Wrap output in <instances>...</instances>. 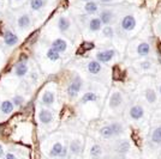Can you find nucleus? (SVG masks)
Segmentation results:
<instances>
[{
    "label": "nucleus",
    "mask_w": 161,
    "mask_h": 159,
    "mask_svg": "<svg viewBox=\"0 0 161 159\" xmlns=\"http://www.w3.org/2000/svg\"><path fill=\"white\" fill-rule=\"evenodd\" d=\"M142 67L143 68H149L150 67V62H147V61L146 62H142Z\"/></svg>",
    "instance_id": "34"
},
{
    "label": "nucleus",
    "mask_w": 161,
    "mask_h": 159,
    "mask_svg": "<svg viewBox=\"0 0 161 159\" xmlns=\"http://www.w3.org/2000/svg\"><path fill=\"white\" fill-rule=\"evenodd\" d=\"M149 52H150V46H149L148 43H146V42H142V43H140L138 47H137V53L140 54V55H142V56L148 55Z\"/></svg>",
    "instance_id": "19"
},
{
    "label": "nucleus",
    "mask_w": 161,
    "mask_h": 159,
    "mask_svg": "<svg viewBox=\"0 0 161 159\" xmlns=\"http://www.w3.org/2000/svg\"><path fill=\"white\" fill-rule=\"evenodd\" d=\"M109 126L112 127V131H113L114 135H118V134L123 133V126H121L120 123H112Z\"/></svg>",
    "instance_id": "29"
},
{
    "label": "nucleus",
    "mask_w": 161,
    "mask_h": 159,
    "mask_svg": "<svg viewBox=\"0 0 161 159\" xmlns=\"http://www.w3.org/2000/svg\"><path fill=\"white\" fill-rule=\"evenodd\" d=\"M63 148H64V146L61 145L60 142H55L52 147V150H51V152H49V156L51 157H60Z\"/></svg>",
    "instance_id": "17"
},
{
    "label": "nucleus",
    "mask_w": 161,
    "mask_h": 159,
    "mask_svg": "<svg viewBox=\"0 0 161 159\" xmlns=\"http://www.w3.org/2000/svg\"><path fill=\"white\" fill-rule=\"evenodd\" d=\"M97 100V97H96V95L94 92H87L83 95V97H82V103H88V102H95V100Z\"/></svg>",
    "instance_id": "22"
},
{
    "label": "nucleus",
    "mask_w": 161,
    "mask_h": 159,
    "mask_svg": "<svg viewBox=\"0 0 161 159\" xmlns=\"http://www.w3.org/2000/svg\"><path fill=\"white\" fill-rule=\"evenodd\" d=\"M100 3H103V4H107V3H111L112 0H99Z\"/></svg>",
    "instance_id": "36"
},
{
    "label": "nucleus",
    "mask_w": 161,
    "mask_h": 159,
    "mask_svg": "<svg viewBox=\"0 0 161 159\" xmlns=\"http://www.w3.org/2000/svg\"><path fill=\"white\" fill-rule=\"evenodd\" d=\"M101 68H102V67H101V64L97 62L96 60L90 61V62L88 64V71H89V73H92V74H97V73H100Z\"/></svg>",
    "instance_id": "13"
},
{
    "label": "nucleus",
    "mask_w": 161,
    "mask_h": 159,
    "mask_svg": "<svg viewBox=\"0 0 161 159\" xmlns=\"http://www.w3.org/2000/svg\"><path fill=\"white\" fill-rule=\"evenodd\" d=\"M45 6V0H30V7L34 11H39Z\"/></svg>",
    "instance_id": "21"
},
{
    "label": "nucleus",
    "mask_w": 161,
    "mask_h": 159,
    "mask_svg": "<svg viewBox=\"0 0 161 159\" xmlns=\"http://www.w3.org/2000/svg\"><path fill=\"white\" fill-rule=\"evenodd\" d=\"M99 19L101 20L102 24H109L112 22V19H113V13L109 10H105V11H102L100 13Z\"/></svg>",
    "instance_id": "12"
},
{
    "label": "nucleus",
    "mask_w": 161,
    "mask_h": 159,
    "mask_svg": "<svg viewBox=\"0 0 161 159\" xmlns=\"http://www.w3.org/2000/svg\"><path fill=\"white\" fill-rule=\"evenodd\" d=\"M152 140L155 144H160L161 142V127H158L152 134Z\"/></svg>",
    "instance_id": "25"
},
{
    "label": "nucleus",
    "mask_w": 161,
    "mask_h": 159,
    "mask_svg": "<svg viewBox=\"0 0 161 159\" xmlns=\"http://www.w3.org/2000/svg\"><path fill=\"white\" fill-rule=\"evenodd\" d=\"M12 103H14V106H20L23 103H24V98H23V96H20V95L14 96V98H12Z\"/></svg>",
    "instance_id": "28"
},
{
    "label": "nucleus",
    "mask_w": 161,
    "mask_h": 159,
    "mask_svg": "<svg viewBox=\"0 0 161 159\" xmlns=\"http://www.w3.org/2000/svg\"><path fill=\"white\" fill-rule=\"evenodd\" d=\"M5 159H17V157H16V156H14V153H7L6 156H5Z\"/></svg>",
    "instance_id": "32"
},
{
    "label": "nucleus",
    "mask_w": 161,
    "mask_h": 159,
    "mask_svg": "<svg viewBox=\"0 0 161 159\" xmlns=\"http://www.w3.org/2000/svg\"><path fill=\"white\" fill-rule=\"evenodd\" d=\"M80 89H82V79H80V77H76L71 83H70V85L67 86V95L70 96V97H76L78 92L80 91Z\"/></svg>",
    "instance_id": "1"
},
{
    "label": "nucleus",
    "mask_w": 161,
    "mask_h": 159,
    "mask_svg": "<svg viewBox=\"0 0 161 159\" xmlns=\"http://www.w3.org/2000/svg\"><path fill=\"white\" fill-rule=\"evenodd\" d=\"M42 103L45 105H52L54 103V93L51 91H46L42 95Z\"/></svg>",
    "instance_id": "16"
},
{
    "label": "nucleus",
    "mask_w": 161,
    "mask_h": 159,
    "mask_svg": "<svg viewBox=\"0 0 161 159\" xmlns=\"http://www.w3.org/2000/svg\"><path fill=\"white\" fill-rule=\"evenodd\" d=\"M51 48H53L54 50H57L59 54L64 53L67 48V43L66 41L63 40V38H57V40H54L52 42V47Z\"/></svg>",
    "instance_id": "7"
},
{
    "label": "nucleus",
    "mask_w": 161,
    "mask_h": 159,
    "mask_svg": "<svg viewBox=\"0 0 161 159\" xmlns=\"http://www.w3.org/2000/svg\"><path fill=\"white\" fill-rule=\"evenodd\" d=\"M14 73L17 77L19 78H23L24 75H27L28 73V66H27V62H18L16 67H14Z\"/></svg>",
    "instance_id": "10"
},
{
    "label": "nucleus",
    "mask_w": 161,
    "mask_h": 159,
    "mask_svg": "<svg viewBox=\"0 0 161 159\" xmlns=\"http://www.w3.org/2000/svg\"><path fill=\"white\" fill-rule=\"evenodd\" d=\"M30 24H31V19H30V16L28 13L20 14L19 17H18V19H17V25L22 30L28 29V28L30 27Z\"/></svg>",
    "instance_id": "5"
},
{
    "label": "nucleus",
    "mask_w": 161,
    "mask_h": 159,
    "mask_svg": "<svg viewBox=\"0 0 161 159\" xmlns=\"http://www.w3.org/2000/svg\"><path fill=\"white\" fill-rule=\"evenodd\" d=\"M101 153H102V148H101V146L99 145H94L92 148H90V154H92V157H100Z\"/></svg>",
    "instance_id": "26"
},
{
    "label": "nucleus",
    "mask_w": 161,
    "mask_h": 159,
    "mask_svg": "<svg viewBox=\"0 0 161 159\" xmlns=\"http://www.w3.org/2000/svg\"><path fill=\"white\" fill-rule=\"evenodd\" d=\"M39 119H40L41 123L48 125V123H51L52 120H53V114H52V111L47 110V109H41L40 114H39Z\"/></svg>",
    "instance_id": "6"
},
{
    "label": "nucleus",
    "mask_w": 161,
    "mask_h": 159,
    "mask_svg": "<svg viewBox=\"0 0 161 159\" xmlns=\"http://www.w3.org/2000/svg\"><path fill=\"white\" fill-rule=\"evenodd\" d=\"M146 98H147V100L149 102V103H153V102H155V98H156V96H155V92L153 91V90H147L146 91Z\"/></svg>",
    "instance_id": "27"
},
{
    "label": "nucleus",
    "mask_w": 161,
    "mask_h": 159,
    "mask_svg": "<svg viewBox=\"0 0 161 159\" xmlns=\"http://www.w3.org/2000/svg\"><path fill=\"white\" fill-rule=\"evenodd\" d=\"M14 103H12V100H3L1 102V104H0V111L3 114H5V115H8V114H11L14 111Z\"/></svg>",
    "instance_id": "8"
},
{
    "label": "nucleus",
    "mask_w": 161,
    "mask_h": 159,
    "mask_svg": "<svg viewBox=\"0 0 161 159\" xmlns=\"http://www.w3.org/2000/svg\"><path fill=\"white\" fill-rule=\"evenodd\" d=\"M103 35L106 36V37H113L114 36V31H113V28H111V27H105L103 28Z\"/></svg>",
    "instance_id": "30"
},
{
    "label": "nucleus",
    "mask_w": 161,
    "mask_h": 159,
    "mask_svg": "<svg viewBox=\"0 0 161 159\" xmlns=\"http://www.w3.org/2000/svg\"><path fill=\"white\" fill-rule=\"evenodd\" d=\"M100 134H101V136L105 138V139H109V138L114 136V133H113V131H112V127L111 126L102 127L100 129Z\"/></svg>",
    "instance_id": "20"
},
{
    "label": "nucleus",
    "mask_w": 161,
    "mask_h": 159,
    "mask_svg": "<svg viewBox=\"0 0 161 159\" xmlns=\"http://www.w3.org/2000/svg\"><path fill=\"white\" fill-rule=\"evenodd\" d=\"M128 148H129V144L126 142V141H124V142H121V145L118 147V150L120 151V152H126L128 151Z\"/></svg>",
    "instance_id": "31"
},
{
    "label": "nucleus",
    "mask_w": 161,
    "mask_h": 159,
    "mask_svg": "<svg viewBox=\"0 0 161 159\" xmlns=\"http://www.w3.org/2000/svg\"><path fill=\"white\" fill-rule=\"evenodd\" d=\"M58 28H59V30H60L61 33L67 31L69 28H70V20L67 19L66 17H60L58 19Z\"/></svg>",
    "instance_id": "15"
},
{
    "label": "nucleus",
    "mask_w": 161,
    "mask_h": 159,
    "mask_svg": "<svg viewBox=\"0 0 161 159\" xmlns=\"http://www.w3.org/2000/svg\"><path fill=\"white\" fill-rule=\"evenodd\" d=\"M160 93H161V86H160Z\"/></svg>",
    "instance_id": "37"
},
{
    "label": "nucleus",
    "mask_w": 161,
    "mask_h": 159,
    "mask_svg": "<svg viewBox=\"0 0 161 159\" xmlns=\"http://www.w3.org/2000/svg\"><path fill=\"white\" fill-rule=\"evenodd\" d=\"M4 42H5L6 46L14 47L18 43V36H17L16 33H12V31L6 30V31L4 33Z\"/></svg>",
    "instance_id": "2"
},
{
    "label": "nucleus",
    "mask_w": 161,
    "mask_h": 159,
    "mask_svg": "<svg viewBox=\"0 0 161 159\" xmlns=\"http://www.w3.org/2000/svg\"><path fill=\"white\" fill-rule=\"evenodd\" d=\"M121 100H123V97H121L120 92H114L111 98H109V105L112 108H118V106L121 104Z\"/></svg>",
    "instance_id": "11"
},
{
    "label": "nucleus",
    "mask_w": 161,
    "mask_h": 159,
    "mask_svg": "<svg viewBox=\"0 0 161 159\" xmlns=\"http://www.w3.org/2000/svg\"><path fill=\"white\" fill-rule=\"evenodd\" d=\"M97 8H99V6L94 1H88L87 4L84 5V11L89 14H93L95 12H97Z\"/></svg>",
    "instance_id": "18"
},
{
    "label": "nucleus",
    "mask_w": 161,
    "mask_h": 159,
    "mask_svg": "<svg viewBox=\"0 0 161 159\" xmlns=\"http://www.w3.org/2000/svg\"><path fill=\"white\" fill-rule=\"evenodd\" d=\"M144 115V110L141 105H135L130 109V116L134 120H141Z\"/></svg>",
    "instance_id": "9"
},
{
    "label": "nucleus",
    "mask_w": 161,
    "mask_h": 159,
    "mask_svg": "<svg viewBox=\"0 0 161 159\" xmlns=\"http://www.w3.org/2000/svg\"><path fill=\"white\" fill-rule=\"evenodd\" d=\"M70 151H71V153H74V154H78L80 152V142L78 140H75V141L71 142Z\"/></svg>",
    "instance_id": "24"
},
{
    "label": "nucleus",
    "mask_w": 161,
    "mask_h": 159,
    "mask_svg": "<svg viewBox=\"0 0 161 159\" xmlns=\"http://www.w3.org/2000/svg\"><path fill=\"white\" fill-rule=\"evenodd\" d=\"M47 58L51 61H57V60H59V58H60V54L58 53L57 50H54L53 48H49L47 50Z\"/></svg>",
    "instance_id": "23"
},
{
    "label": "nucleus",
    "mask_w": 161,
    "mask_h": 159,
    "mask_svg": "<svg viewBox=\"0 0 161 159\" xmlns=\"http://www.w3.org/2000/svg\"><path fill=\"white\" fill-rule=\"evenodd\" d=\"M114 56V50L109 49V50H102L96 54V61L97 62H108L109 60H112Z\"/></svg>",
    "instance_id": "3"
},
{
    "label": "nucleus",
    "mask_w": 161,
    "mask_h": 159,
    "mask_svg": "<svg viewBox=\"0 0 161 159\" xmlns=\"http://www.w3.org/2000/svg\"><path fill=\"white\" fill-rule=\"evenodd\" d=\"M17 1H18V0H17Z\"/></svg>",
    "instance_id": "38"
},
{
    "label": "nucleus",
    "mask_w": 161,
    "mask_h": 159,
    "mask_svg": "<svg viewBox=\"0 0 161 159\" xmlns=\"http://www.w3.org/2000/svg\"><path fill=\"white\" fill-rule=\"evenodd\" d=\"M4 156V148H3V146L0 145V157H3Z\"/></svg>",
    "instance_id": "35"
},
{
    "label": "nucleus",
    "mask_w": 161,
    "mask_h": 159,
    "mask_svg": "<svg viewBox=\"0 0 161 159\" xmlns=\"http://www.w3.org/2000/svg\"><path fill=\"white\" fill-rule=\"evenodd\" d=\"M136 27V19H135L132 16H125L123 20H121V28L126 31L132 30Z\"/></svg>",
    "instance_id": "4"
},
{
    "label": "nucleus",
    "mask_w": 161,
    "mask_h": 159,
    "mask_svg": "<svg viewBox=\"0 0 161 159\" xmlns=\"http://www.w3.org/2000/svg\"><path fill=\"white\" fill-rule=\"evenodd\" d=\"M27 60H28L27 55H24V54H22V55H20L19 62H27Z\"/></svg>",
    "instance_id": "33"
},
{
    "label": "nucleus",
    "mask_w": 161,
    "mask_h": 159,
    "mask_svg": "<svg viewBox=\"0 0 161 159\" xmlns=\"http://www.w3.org/2000/svg\"><path fill=\"white\" fill-rule=\"evenodd\" d=\"M88 27H89L90 31H99L102 28V23H101V20L99 18H93V19L89 20Z\"/></svg>",
    "instance_id": "14"
}]
</instances>
